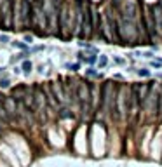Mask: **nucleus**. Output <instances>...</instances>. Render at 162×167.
Masks as SVG:
<instances>
[{"label": "nucleus", "instance_id": "20e7f679", "mask_svg": "<svg viewBox=\"0 0 162 167\" xmlns=\"http://www.w3.org/2000/svg\"><path fill=\"white\" fill-rule=\"evenodd\" d=\"M23 70H25V73H30L32 71V63L30 61H25V63H23Z\"/></svg>", "mask_w": 162, "mask_h": 167}, {"label": "nucleus", "instance_id": "0eeeda50", "mask_svg": "<svg viewBox=\"0 0 162 167\" xmlns=\"http://www.w3.org/2000/svg\"><path fill=\"white\" fill-rule=\"evenodd\" d=\"M0 87H9V80H2L0 82Z\"/></svg>", "mask_w": 162, "mask_h": 167}, {"label": "nucleus", "instance_id": "f03ea898", "mask_svg": "<svg viewBox=\"0 0 162 167\" xmlns=\"http://www.w3.org/2000/svg\"><path fill=\"white\" fill-rule=\"evenodd\" d=\"M79 98H80V101L84 103V106L89 103V91H87V86H85L84 82L79 86Z\"/></svg>", "mask_w": 162, "mask_h": 167}, {"label": "nucleus", "instance_id": "6e6552de", "mask_svg": "<svg viewBox=\"0 0 162 167\" xmlns=\"http://www.w3.org/2000/svg\"><path fill=\"white\" fill-rule=\"evenodd\" d=\"M106 65V57H99V66H105Z\"/></svg>", "mask_w": 162, "mask_h": 167}, {"label": "nucleus", "instance_id": "f257e3e1", "mask_svg": "<svg viewBox=\"0 0 162 167\" xmlns=\"http://www.w3.org/2000/svg\"><path fill=\"white\" fill-rule=\"evenodd\" d=\"M11 12H12V0H4V23L11 26Z\"/></svg>", "mask_w": 162, "mask_h": 167}, {"label": "nucleus", "instance_id": "423d86ee", "mask_svg": "<svg viewBox=\"0 0 162 167\" xmlns=\"http://www.w3.org/2000/svg\"><path fill=\"white\" fill-rule=\"evenodd\" d=\"M138 75H141V77H148V75H150V71H148V70H140V71H138Z\"/></svg>", "mask_w": 162, "mask_h": 167}, {"label": "nucleus", "instance_id": "7ed1b4c3", "mask_svg": "<svg viewBox=\"0 0 162 167\" xmlns=\"http://www.w3.org/2000/svg\"><path fill=\"white\" fill-rule=\"evenodd\" d=\"M28 14H30V9H28V0H21V17H23V23H28Z\"/></svg>", "mask_w": 162, "mask_h": 167}, {"label": "nucleus", "instance_id": "39448f33", "mask_svg": "<svg viewBox=\"0 0 162 167\" xmlns=\"http://www.w3.org/2000/svg\"><path fill=\"white\" fill-rule=\"evenodd\" d=\"M63 118H66V117H72V113H70V110H61V113H59Z\"/></svg>", "mask_w": 162, "mask_h": 167}]
</instances>
